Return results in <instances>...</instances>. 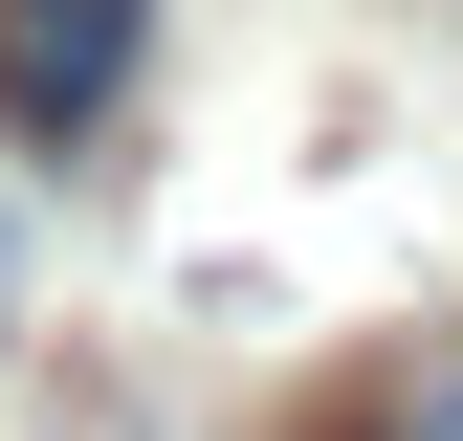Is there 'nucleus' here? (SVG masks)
Segmentation results:
<instances>
[{"mask_svg": "<svg viewBox=\"0 0 463 441\" xmlns=\"http://www.w3.org/2000/svg\"><path fill=\"white\" fill-rule=\"evenodd\" d=\"M375 441H463V353H420V375H397V398H375Z\"/></svg>", "mask_w": 463, "mask_h": 441, "instance_id": "2", "label": "nucleus"}, {"mask_svg": "<svg viewBox=\"0 0 463 441\" xmlns=\"http://www.w3.org/2000/svg\"><path fill=\"white\" fill-rule=\"evenodd\" d=\"M133 44H155V0H0V110L23 133H89L133 89Z\"/></svg>", "mask_w": 463, "mask_h": 441, "instance_id": "1", "label": "nucleus"}, {"mask_svg": "<svg viewBox=\"0 0 463 441\" xmlns=\"http://www.w3.org/2000/svg\"><path fill=\"white\" fill-rule=\"evenodd\" d=\"M23 287H44V243H23V199H0V331H23Z\"/></svg>", "mask_w": 463, "mask_h": 441, "instance_id": "3", "label": "nucleus"}]
</instances>
